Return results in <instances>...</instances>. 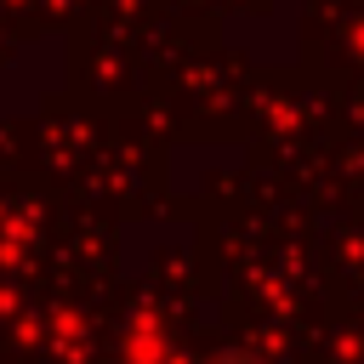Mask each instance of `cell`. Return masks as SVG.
Wrapping results in <instances>:
<instances>
[{
  "label": "cell",
  "instance_id": "cell-1",
  "mask_svg": "<svg viewBox=\"0 0 364 364\" xmlns=\"http://www.w3.org/2000/svg\"><path fill=\"white\" fill-rule=\"evenodd\" d=\"M210 364H262V358H256V353H216Z\"/></svg>",
  "mask_w": 364,
  "mask_h": 364
}]
</instances>
